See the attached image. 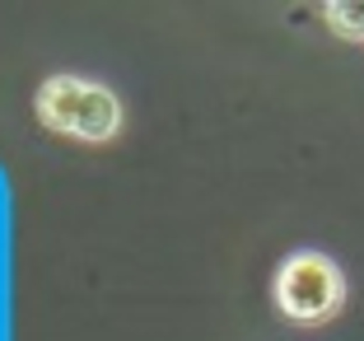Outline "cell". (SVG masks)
Returning <instances> with one entry per match:
<instances>
[{"label":"cell","mask_w":364,"mask_h":341,"mask_svg":"<svg viewBox=\"0 0 364 341\" xmlns=\"http://www.w3.org/2000/svg\"><path fill=\"white\" fill-rule=\"evenodd\" d=\"M89 85L75 80V75H56L38 89V117L47 122L52 131H65V136H75V117H80V103H85Z\"/></svg>","instance_id":"7a4b0ae2"},{"label":"cell","mask_w":364,"mask_h":341,"mask_svg":"<svg viewBox=\"0 0 364 341\" xmlns=\"http://www.w3.org/2000/svg\"><path fill=\"white\" fill-rule=\"evenodd\" d=\"M276 304L294 322H322L341 304V271L318 253L289 257L276 276Z\"/></svg>","instance_id":"6da1fadb"},{"label":"cell","mask_w":364,"mask_h":341,"mask_svg":"<svg viewBox=\"0 0 364 341\" xmlns=\"http://www.w3.org/2000/svg\"><path fill=\"white\" fill-rule=\"evenodd\" d=\"M117 122H122L117 98L107 94V89L89 85L85 103H80V117H75V136H80V140H107L112 131H117Z\"/></svg>","instance_id":"3957f363"},{"label":"cell","mask_w":364,"mask_h":341,"mask_svg":"<svg viewBox=\"0 0 364 341\" xmlns=\"http://www.w3.org/2000/svg\"><path fill=\"white\" fill-rule=\"evenodd\" d=\"M327 23L341 38H364V0H336V5H327Z\"/></svg>","instance_id":"277c9868"}]
</instances>
